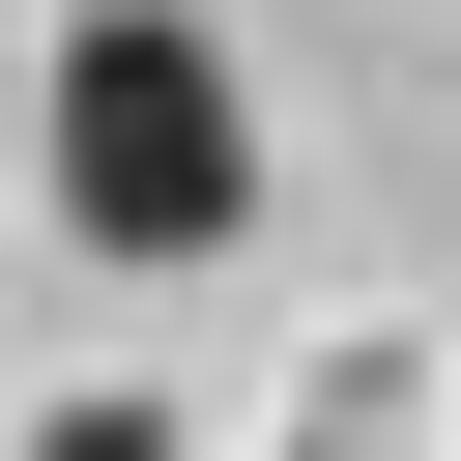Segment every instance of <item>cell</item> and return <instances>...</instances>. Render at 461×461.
Returning a JSON list of instances; mask_svg holds the SVG:
<instances>
[{"label": "cell", "instance_id": "obj_1", "mask_svg": "<svg viewBox=\"0 0 461 461\" xmlns=\"http://www.w3.org/2000/svg\"><path fill=\"white\" fill-rule=\"evenodd\" d=\"M58 230L86 259H230L259 230V86L202 0H86L58 29Z\"/></svg>", "mask_w": 461, "mask_h": 461}, {"label": "cell", "instance_id": "obj_2", "mask_svg": "<svg viewBox=\"0 0 461 461\" xmlns=\"http://www.w3.org/2000/svg\"><path fill=\"white\" fill-rule=\"evenodd\" d=\"M29 461H173V403H58V432H29Z\"/></svg>", "mask_w": 461, "mask_h": 461}]
</instances>
